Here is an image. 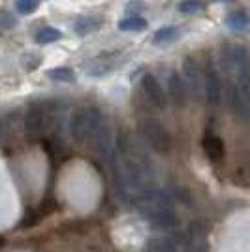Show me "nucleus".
<instances>
[{
	"instance_id": "18",
	"label": "nucleus",
	"mask_w": 250,
	"mask_h": 252,
	"mask_svg": "<svg viewBox=\"0 0 250 252\" xmlns=\"http://www.w3.org/2000/svg\"><path fill=\"white\" fill-rule=\"evenodd\" d=\"M199 10H201V4H199L198 0H183L179 4V11L185 13V15H194Z\"/></svg>"
},
{
	"instance_id": "10",
	"label": "nucleus",
	"mask_w": 250,
	"mask_h": 252,
	"mask_svg": "<svg viewBox=\"0 0 250 252\" xmlns=\"http://www.w3.org/2000/svg\"><path fill=\"white\" fill-rule=\"evenodd\" d=\"M203 151H205V155L213 164H219L224 158V143L219 136L207 134L203 137Z\"/></svg>"
},
{
	"instance_id": "15",
	"label": "nucleus",
	"mask_w": 250,
	"mask_h": 252,
	"mask_svg": "<svg viewBox=\"0 0 250 252\" xmlns=\"http://www.w3.org/2000/svg\"><path fill=\"white\" fill-rule=\"evenodd\" d=\"M62 38V32L59 31V29H55V27H43L38 31L36 34V42L45 45V43H53L57 42V40H61Z\"/></svg>"
},
{
	"instance_id": "9",
	"label": "nucleus",
	"mask_w": 250,
	"mask_h": 252,
	"mask_svg": "<svg viewBox=\"0 0 250 252\" xmlns=\"http://www.w3.org/2000/svg\"><path fill=\"white\" fill-rule=\"evenodd\" d=\"M167 94L171 98V102L177 105V107H183L187 104L188 100V91H187V85L183 81V75L173 72L169 75V81H167Z\"/></svg>"
},
{
	"instance_id": "20",
	"label": "nucleus",
	"mask_w": 250,
	"mask_h": 252,
	"mask_svg": "<svg viewBox=\"0 0 250 252\" xmlns=\"http://www.w3.org/2000/svg\"><path fill=\"white\" fill-rule=\"evenodd\" d=\"M15 6H17V11L19 13H32L38 6V0H15Z\"/></svg>"
},
{
	"instance_id": "6",
	"label": "nucleus",
	"mask_w": 250,
	"mask_h": 252,
	"mask_svg": "<svg viewBox=\"0 0 250 252\" xmlns=\"http://www.w3.org/2000/svg\"><path fill=\"white\" fill-rule=\"evenodd\" d=\"M141 91L145 98L158 109H166L167 105V94L162 89V85L158 83V79L153 74H145L141 77Z\"/></svg>"
},
{
	"instance_id": "14",
	"label": "nucleus",
	"mask_w": 250,
	"mask_h": 252,
	"mask_svg": "<svg viewBox=\"0 0 250 252\" xmlns=\"http://www.w3.org/2000/svg\"><path fill=\"white\" fill-rule=\"evenodd\" d=\"M147 29V21L143 17H137V15H132V17H126L119 23V31L123 32H139Z\"/></svg>"
},
{
	"instance_id": "8",
	"label": "nucleus",
	"mask_w": 250,
	"mask_h": 252,
	"mask_svg": "<svg viewBox=\"0 0 250 252\" xmlns=\"http://www.w3.org/2000/svg\"><path fill=\"white\" fill-rule=\"evenodd\" d=\"M226 98H228V105L231 113L239 117L241 121H247V117H249V98L241 94V91L233 83H229L228 91H226Z\"/></svg>"
},
{
	"instance_id": "16",
	"label": "nucleus",
	"mask_w": 250,
	"mask_h": 252,
	"mask_svg": "<svg viewBox=\"0 0 250 252\" xmlns=\"http://www.w3.org/2000/svg\"><path fill=\"white\" fill-rule=\"evenodd\" d=\"M100 25H102L100 19H94V17H81L79 21L75 23V32L83 36V34H89V32L96 31Z\"/></svg>"
},
{
	"instance_id": "21",
	"label": "nucleus",
	"mask_w": 250,
	"mask_h": 252,
	"mask_svg": "<svg viewBox=\"0 0 250 252\" xmlns=\"http://www.w3.org/2000/svg\"><path fill=\"white\" fill-rule=\"evenodd\" d=\"M224 2H228V0H224Z\"/></svg>"
},
{
	"instance_id": "5",
	"label": "nucleus",
	"mask_w": 250,
	"mask_h": 252,
	"mask_svg": "<svg viewBox=\"0 0 250 252\" xmlns=\"http://www.w3.org/2000/svg\"><path fill=\"white\" fill-rule=\"evenodd\" d=\"M205 74V85H203V96L207 100L211 107H219L224 98V89H222V79H220L219 72L209 64Z\"/></svg>"
},
{
	"instance_id": "7",
	"label": "nucleus",
	"mask_w": 250,
	"mask_h": 252,
	"mask_svg": "<svg viewBox=\"0 0 250 252\" xmlns=\"http://www.w3.org/2000/svg\"><path fill=\"white\" fill-rule=\"evenodd\" d=\"M45 125H47V113H45L43 105L32 104L25 115V130L29 134H40L45 128Z\"/></svg>"
},
{
	"instance_id": "19",
	"label": "nucleus",
	"mask_w": 250,
	"mask_h": 252,
	"mask_svg": "<svg viewBox=\"0 0 250 252\" xmlns=\"http://www.w3.org/2000/svg\"><path fill=\"white\" fill-rule=\"evenodd\" d=\"M177 36V29L175 27H166V29H160L156 31L155 34V42H169V40H173Z\"/></svg>"
},
{
	"instance_id": "12",
	"label": "nucleus",
	"mask_w": 250,
	"mask_h": 252,
	"mask_svg": "<svg viewBox=\"0 0 250 252\" xmlns=\"http://www.w3.org/2000/svg\"><path fill=\"white\" fill-rule=\"evenodd\" d=\"M226 25H228L229 31L233 32H245L247 27H249V13L245 10H237L231 11L226 19Z\"/></svg>"
},
{
	"instance_id": "4",
	"label": "nucleus",
	"mask_w": 250,
	"mask_h": 252,
	"mask_svg": "<svg viewBox=\"0 0 250 252\" xmlns=\"http://www.w3.org/2000/svg\"><path fill=\"white\" fill-rule=\"evenodd\" d=\"M91 143L94 145V151L100 158H104L105 162H109V158L113 157L115 153V141H113V134H111V128L105 123V119L100 123V126L96 128Z\"/></svg>"
},
{
	"instance_id": "17",
	"label": "nucleus",
	"mask_w": 250,
	"mask_h": 252,
	"mask_svg": "<svg viewBox=\"0 0 250 252\" xmlns=\"http://www.w3.org/2000/svg\"><path fill=\"white\" fill-rule=\"evenodd\" d=\"M17 25V19L8 10H0V34L4 31H10Z\"/></svg>"
},
{
	"instance_id": "3",
	"label": "nucleus",
	"mask_w": 250,
	"mask_h": 252,
	"mask_svg": "<svg viewBox=\"0 0 250 252\" xmlns=\"http://www.w3.org/2000/svg\"><path fill=\"white\" fill-rule=\"evenodd\" d=\"M183 81L187 85L188 94L194 100H201L203 98V85H205V74L203 68L194 57H187L183 61Z\"/></svg>"
},
{
	"instance_id": "13",
	"label": "nucleus",
	"mask_w": 250,
	"mask_h": 252,
	"mask_svg": "<svg viewBox=\"0 0 250 252\" xmlns=\"http://www.w3.org/2000/svg\"><path fill=\"white\" fill-rule=\"evenodd\" d=\"M47 77L53 79V81H61V83H73V81H75V74H73V70L66 68V66L47 70Z\"/></svg>"
},
{
	"instance_id": "11",
	"label": "nucleus",
	"mask_w": 250,
	"mask_h": 252,
	"mask_svg": "<svg viewBox=\"0 0 250 252\" xmlns=\"http://www.w3.org/2000/svg\"><path fill=\"white\" fill-rule=\"evenodd\" d=\"M145 252H179V249L171 237H155L147 243Z\"/></svg>"
},
{
	"instance_id": "1",
	"label": "nucleus",
	"mask_w": 250,
	"mask_h": 252,
	"mask_svg": "<svg viewBox=\"0 0 250 252\" xmlns=\"http://www.w3.org/2000/svg\"><path fill=\"white\" fill-rule=\"evenodd\" d=\"M102 121H104V113L100 107L89 105V107L77 109L70 121V134H72L73 143H77V145L91 143L94 132Z\"/></svg>"
},
{
	"instance_id": "2",
	"label": "nucleus",
	"mask_w": 250,
	"mask_h": 252,
	"mask_svg": "<svg viewBox=\"0 0 250 252\" xmlns=\"http://www.w3.org/2000/svg\"><path fill=\"white\" fill-rule=\"evenodd\" d=\"M137 132H139V139L147 147L156 151L158 155H167L173 149V137L169 134V130L162 123H158L156 119H151V117L139 119Z\"/></svg>"
}]
</instances>
